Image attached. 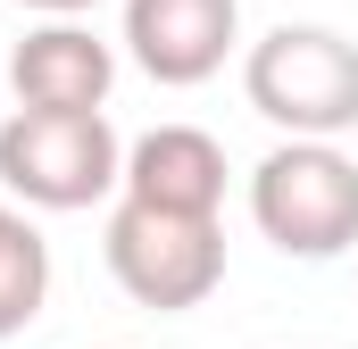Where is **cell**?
Returning a JSON list of instances; mask_svg holds the SVG:
<instances>
[{"mask_svg":"<svg viewBox=\"0 0 358 349\" xmlns=\"http://www.w3.org/2000/svg\"><path fill=\"white\" fill-rule=\"evenodd\" d=\"M242 91L283 142L358 133V42L334 25H275L242 50Z\"/></svg>","mask_w":358,"mask_h":349,"instance_id":"obj_1","label":"cell"},{"mask_svg":"<svg viewBox=\"0 0 358 349\" xmlns=\"http://www.w3.org/2000/svg\"><path fill=\"white\" fill-rule=\"evenodd\" d=\"M42 299H50V242L17 200H0V341H17L42 316Z\"/></svg>","mask_w":358,"mask_h":349,"instance_id":"obj_8","label":"cell"},{"mask_svg":"<svg viewBox=\"0 0 358 349\" xmlns=\"http://www.w3.org/2000/svg\"><path fill=\"white\" fill-rule=\"evenodd\" d=\"M100 250H108L117 291L134 308H159V316H183V308L217 299V283H225V225L217 216H167V208L117 200Z\"/></svg>","mask_w":358,"mask_h":349,"instance_id":"obj_4","label":"cell"},{"mask_svg":"<svg viewBox=\"0 0 358 349\" xmlns=\"http://www.w3.org/2000/svg\"><path fill=\"white\" fill-rule=\"evenodd\" d=\"M242 50V0H125V59L167 91L208 84Z\"/></svg>","mask_w":358,"mask_h":349,"instance_id":"obj_5","label":"cell"},{"mask_svg":"<svg viewBox=\"0 0 358 349\" xmlns=\"http://www.w3.org/2000/svg\"><path fill=\"white\" fill-rule=\"evenodd\" d=\"M17 8H34V17H84V8H100V0H17Z\"/></svg>","mask_w":358,"mask_h":349,"instance_id":"obj_9","label":"cell"},{"mask_svg":"<svg viewBox=\"0 0 358 349\" xmlns=\"http://www.w3.org/2000/svg\"><path fill=\"white\" fill-rule=\"evenodd\" d=\"M108 84H117V50L92 34L84 17H50L8 50V91L17 108L42 117H108Z\"/></svg>","mask_w":358,"mask_h":349,"instance_id":"obj_6","label":"cell"},{"mask_svg":"<svg viewBox=\"0 0 358 349\" xmlns=\"http://www.w3.org/2000/svg\"><path fill=\"white\" fill-rule=\"evenodd\" d=\"M125 183V142L108 117H42V108H8L0 125V200H17L25 216H76L100 208Z\"/></svg>","mask_w":358,"mask_h":349,"instance_id":"obj_2","label":"cell"},{"mask_svg":"<svg viewBox=\"0 0 358 349\" xmlns=\"http://www.w3.org/2000/svg\"><path fill=\"white\" fill-rule=\"evenodd\" d=\"M250 225L283 258L358 250V158L342 142H275L250 167Z\"/></svg>","mask_w":358,"mask_h":349,"instance_id":"obj_3","label":"cell"},{"mask_svg":"<svg viewBox=\"0 0 358 349\" xmlns=\"http://www.w3.org/2000/svg\"><path fill=\"white\" fill-rule=\"evenodd\" d=\"M117 200L167 208V216H217L225 208V150H217V133H200V125H150L142 142H125Z\"/></svg>","mask_w":358,"mask_h":349,"instance_id":"obj_7","label":"cell"}]
</instances>
